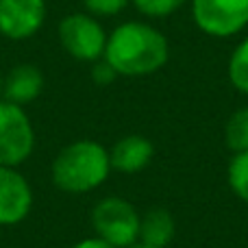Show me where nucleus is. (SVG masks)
<instances>
[{
  "mask_svg": "<svg viewBox=\"0 0 248 248\" xmlns=\"http://www.w3.org/2000/svg\"><path fill=\"white\" fill-rule=\"evenodd\" d=\"M103 59L116 70L118 77H153L170 59V44L150 22L128 20L109 31Z\"/></svg>",
  "mask_w": 248,
  "mask_h": 248,
  "instance_id": "f257e3e1",
  "label": "nucleus"
},
{
  "mask_svg": "<svg viewBox=\"0 0 248 248\" xmlns=\"http://www.w3.org/2000/svg\"><path fill=\"white\" fill-rule=\"evenodd\" d=\"M109 148L96 140H74L55 155L50 179L59 192L83 196L107 183L111 174Z\"/></svg>",
  "mask_w": 248,
  "mask_h": 248,
  "instance_id": "f03ea898",
  "label": "nucleus"
},
{
  "mask_svg": "<svg viewBox=\"0 0 248 248\" xmlns=\"http://www.w3.org/2000/svg\"><path fill=\"white\" fill-rule=\"evenodd\" d=\"M141 214L122 196H105L92 207L90 224L94 235L116 248H131L140 242Z\"/></svg>",
  "mask_w": 248,
  "mask_h": 248,
  "instance_id": "7ed1b4c3",
  "label": "nucleus"
},
{
  "mask_svg": "<svg viewBox=\"0 0 248 248\" xmlns=\"http://www.w3.org/2000/svg\"><path fill=\"white\" fill-rule=\"evenodd\" d=\"M57 35L61 48L81 63H96L105 57L109 33L105 31L103 22L90 13L77 11L63 16L57 26Z\"/></svg>",
  "mask_w": 248,
  "mask_h": 248,
  "instance_id": "20e7f679",
  "label": "nucleus"
},
{
  "mask_svg": "<svg viewBox=\"0 0 248 248\" xmlns=\"http://www.w3.org/2000/svg\"><path fill=\"white\" fill-rule=\"evenodd\" d=\"M35 126L20 105L0 100V166L20 168L35 150Z\"/></svg>",
  "mask_w": 248,
  "mask_h": 248,
  "instance_id": "39448f33",
  "label": "nucleus"
},
{
  "mask_svg": "<svg viewBox=\"0 0 248 248\" xmlns=\"http://www.w3.org/2000/svg\"><path fill=\"white\" fill-rule=\"evenodd\" d=\"M189 11L196 29L216 39L240 35L248 26V0H189Z\"/></svg>",
  "mask_w": 248,
  "mask_h": 248,
  "instance_id": "423d86ee",
  "label": "nucleus"
},
{
  "mask_svg": "<svg viewBox=\"0 0 248 248\" xmlns=\"http://www.w3.org/2000/svg\"><path fill=\"white\" fill-rule=\"evenodd\" d=\"M46 0H0V35L9 42H26L46 22Z\"/></svg>",
  "mask_w": 248,
  "mask_h": 248,
  "instance_id": "0eeeda50",
  "label": "nucleus"
},
{
  "mask_svg": "<svg viewBox=\"0 0 248 248\" xmlns=\"http://www.w3.org/2000/svg\"><path fill=\"white\" fill-rule=\"evenodd\" d=\"M33 187L20 168L0 166V227H16L33 209Z\"/></svg>",
  "mask_w": 248,
  "mask_h": 248,
  "instance_id": "6e6552de",
  "label": "nucleus"
},
{
  "mask_svg": "<svg viewBox=\"0 0 248 248\" xmlns=\"http://www.w3.org/2000/svg\"><path fill=\"white\" fill-rule=\"evenodd\" d=\"M111 170L120 174H137L146 170L155 159V144L146 135L131 133L124 135L109 148Z\"/></svg>",
  "mask_w": 248,
  "mask_h": 248,
  "instance_id": "1a4fd4ad",
  "label": "nucleus"
},
{
  "mask_svg": "<svg viewBox=\"0 0 248 248\" xmlns=\"http://www.w3.org/2000/svg\"><path fill=\"white\" fill-rule=\"evenodd\" d=\"M44 92V74L37 65L33 63H17L9 72H4L2 83V100L13 105H26L35 103Z\"/></svg>",
  "mask_w": 248,
  "mask_h": 248,
  "instance_id": "9d476101",
  "label": "nucleus"
},
{
  "mask_svg": "<svg viewBox=\"0 0 248 248\" xmlns=\"http://www.w3.org/2000/svg\"><path fill=\"white\" fill-rule=\"evenodd\" d=\"M176 237V220L166 207H150L140 220V242L148 248H168Z\"/></svg>",
  "mask_w": 248,
  "mask_h": 248,
  "instance_id": "9b49d317",
  "label": "nucleus"
},
{
  "mask_svg": "<svg viewBox=\"0 0 248 248\" xmlns=\"http://www.w3.org/2000/svg\"><path fill=\"white\" fill-rule=\"evenodd\" d=\"M224 144L233 155L248 150V107L235 109L224 122Z\"/></svg>",
  "mask_w": 248,
  "mask_h": 248,
  "instance_id": "f8f14e48",
  "label": "nucleus"
},
{
  "mask_svg": "<svg viewBox=\"0 0 248 248\" xmlns=\"http://www.w3.org/2000/svg\"><path fill=\"white\" fill-rule=\"evenodd\" d=\"M227 77L229 83L240 94L248 96V35L244 39H240V44L233 48L231 57L227 61Z\"/></svg>",
  "mask_w": 248,
  "mask_h": 248,
  "instance_id": "ddd939ff",
  "label": "nucleus"
},
{
  "mask_svg": "<svg viewBox=\"0 0 248 248\" xmlns=\"http://www.w3.org/2000/svg\"><path fill=\"white\" fill-rule=\"evenodd\" d=\"M227 181L231 192L248 205V150L235 153L227 166Z\"/></svg>",
  "mask_w": 248,
  "mask_h": 248,
  "instance_id": "4468645a",
  "label": "nucleus"
},
{
  "mask_svg": "<svg viewBox=\"0 0 248 248\" xmlns=\"http://www.w3.org/2000/svg\"><path fill=\"white\" fill-rule=\"evenodd\" d=\"M189 0H131V4L135 7V11L140 16L148 17V20H161L172 13H176L179 9H183Z\"/></svg>",
  "mask_w": 248,
  "mask_h": 248,
  "instance_id": "2eb2a0df",
  "label": "nucleus"
},
{
  "mask_svg": "<svg viewBox=\"0 0 248 248\" xmlns=\"http://www.w3.org/2000/svg\"><path fill=\"white\" fill-rule=\"evenodd\" d=\"M81 2H83V11L103 20V17L120 16L124 9L131 4V0H81Z\"/></svg>",
  "mask_w": 248,
  "mask_h": 248,
  "instance_id": "dca6fc26",
  "label": "nucleus"
},
{
  "mask_svg": "<svg viewBox=\"0 0 248 248\" xmlns=\"http://www.w3.org/2000/svg\"><path fill=\"white\" fill-rule=\"evenodd\" d=\"M116 78H118L116 70L105 59H98L96 63H92V81H94L96 85H109V83H113Z\"/></svg>",
  "mask_w": 248,
  "mask_h": 248,
  "instance_id": "f3484780",
  "label": "nucleus"
},
{
  "mask_svg": "<svg viewBox=\"0 0 248 248\" xmlns=\"http://www.w3.org/2000/svg\"><path fill=\"white\" fill-rule=\"evenodd\" d=\"M72 248H116V246L107 244L105 240H100V237H96V235H90V237H83V240H78Z\"/></svg>",
  "mask_w": 248,
  "mask_h": 248,
  "instance_id": "a211bd4d",
  "label": "nucleus"
},
{
  "mask_svg": "<svg viewBox=\"0 0 248 248\" xmlns=\"http://www.w3.org/2000/svg\"><path fill=\"white\" fill-rule=\"evenodd\" d=\"M2 83H4V74H2V70H0V100H2Z\"/></svg>",
  "mask_w": 248,
  "mask_h": 248,
  "instance_id": "6ab92c4d",
  "label": "nucleus"
},
{
  "mask_svg": "<svg viewBox=\"0 0 248 248\" xmlns=\"http://www.w3.org/2000/svg\"><path fill=\"white\" fill-rule=\"evenodd\" d=\"M131 248H148V246H141V244H135V246H131Z\"/></svg>",
  "mask_w": 248,
  "mask_h": 248,
  "instance_id": "aec40b11",
  "label": "nucleus"
}]
</instances>
